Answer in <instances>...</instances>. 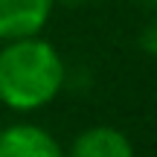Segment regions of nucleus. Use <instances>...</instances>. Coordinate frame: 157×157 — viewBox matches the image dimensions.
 Instances as JSON below:
<instances>
[{
    "mask_svg": "<svg viewBox=\"0 0 157 157\" xmlns=\"http://www.w3.org/2000/svg\"><path fill=\"white\" fill-rule=\"evenodd\" d=\"M67 87V67L58 50L41 35L3 41L0 47V102L9 111H41Z\"/></svg>",
    "mask_w": 157,
    "mask_h": 157,
    "instance_id": "f257e3e1",
    "label": "nucleus"
},
{
    "mask_svg": "<svg viewBox=\"0 0 157 157\" xmlns=\"http://www.w3.org/2000/svg\"><path fill=\"white\" fill-rule=\"evenodd\" d=\"M64 157H134L128 134L113 125H90L70 143Z\"/></svg>",
    "mask_w": 157,
    "mask_h": 157,
    "instance_id": "20e7f679",
    "label": "nucleus"
},
{
    "mask_svg": "<svg viewBox=\"0 0 157 157\" xmlns=\"http://www.w3.org/2000/svg\"><path fill=\"white\" fill-rule=\"evenodd\" d=\"M56 3H64V6H82V3H87V0H56Z\"/></svg>",
    "mask_w": 157,
    "mask_h": 157,
    "instance_id": "0eeeda50",
    "label": "nucleus"
},
{
    "mask_svg": "<svg viewBox=\"0 0 157 157\" xmlns=\"http://www.w3.org/2000/svg\"><path fill=\"white\" fill-rule=\"evenodd\" d=\"M140 3H143V6H146V9H148V12H154V15H157V0H140Z\"/></svg>",
    "mask_w": 157,
    "mask_h": 157,
    "instance_id": "423d86ee",
    "label": "nucleus"
},
{
    "mask_svg": "<svg viewBox=\"0 0 157 157\" xmlns=\"http://www.w3.org/2000/svg\"><path fill=\"white\" fill-rule=\"evenodd\" d=\"M56 0H0V41L41 35Z\"/></svg>",
    "mask_w": 157,
    "mask_h": 157,
    "instance_id": "7ed1b4c3",
    "label": "nucleus"
},
{
    "mask_svg": "<svg viewBox=\"0 0 157 157\" xmlns=\"http://www.w3.org/2000/svg\"><path fill=\"white\" fill-rule=\"evenodd\" d=\"M0 157H64V148L44 125L12 122L0 128Z\"/></svg>",
    "mask_w": 157,
    "mask_h": 157,
    "instance_id": "f03ea898",
    "label": "nucleus"
},
{
    "mask_svg": "<svg viewBox=\"0 0 157 157\" xmlns=\"http://www.w3.org/2000/svg\"><path fill=\"white\" fill-rule=\"evenodd\" d=\"M137 44H140V50L146 52V56H154V58H157V17L143 26L140 41H137Z\"/></svg>",
    "mask_w": 157,
    "mask_h": 157,
    "instance_id": "39448f33",
    "label": "nucleus"
}]
</instances>
